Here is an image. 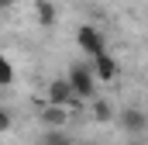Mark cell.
<instances>
[{
	"label": "cell",
	"instance_id": "obj_9",
	"mask_svg": "<svg viewBox=\"0 0 148 145\" xmlns=\"http://www.w3.org/2000/svg\"><path fill=\"white\" fill-rule=\"evenodd\" d=\"M10 83H14V66H10V59L0 55V86H10Z\"/></svg>",
	"mask_w": 148,
	"mask_h": 145
},
{
	"label": "cell",
	"instance_id": "obj_1",
	"mask_svg": "<svg viewBox=\"0 0 148 145\" xmlns=\"http://www.w3.org/2000/svg\"><path fill=\"white\" fill-rule=\"evenodd\" d=\"M45 104H55V107H76V104H79V93L73 90L69 76H59V79L48 83V90H45Z\"/></svg>",
	"mask_w": 148,
	"mask_h": 145
},
{
	"label": "cell",
	"instance_id": "obj_10",
	"mask_svg": "<svg viewBox=\"0 0 148 145\" xmlns=\"http://www.w3.org/2000/svg\"><path fill=\"white\" fill-rule=\"evenodd\" d=\"M93 114H97V121H107V117H110V104L93 97Z\"/></svg>",
	"mask_w": 148,
	"mask_h": 145
},
{
	"label": "cell",
	"instance_id": "obj_11",
	"mask_svg": "<svg viewBox=\"0 0 148 145\" xmlns=\"http://www.w3.org/2000/svg\"><path fill=\"white\" fill-rule=\"evenodd\" d=\"M10 128H14V117H10V110H3V107H0V135H7Z\"/></svg>",
	"mask_w": 148,
	"mask_h": 145
},
{
	"label": "cell",
	"instance_id": "obj_3",
	"mask_svg": "<svg viewBox=\"0 0 148 145\" xmlns=\"http://www.w3.org/2000/svg\"><path fill=\"white\" fill-rule=\"evenodd\" d=\"M76 45L93 59V55H100V52H107V41H103V35L93 28V24H79V31H76Z\"/></svg>",
	"mask_w": 148,
	"mask_h": 145
},
{
	"label": "cell",
	"instance_id": "obj_8",
	"mask_svg": "<svg viewBox=\"0 0 148 145\" xmlns=\"http://www.w3.org/2000/svg\"><path fill=\"white\" fill-rule=\"evenodd\" d=\"M35 14H38V21H41L45 28H52V24H55V7H52L48 0H38V3H35Z\"/></svg>",
	"mask_w": 148,
	"mask_h": 145
},
{
	"label": "cell",
	"instance_id": "obj_4",
	"mask_svg": "<svg viewBox=\"0 0 148 145\" xmlns=\"http://www.w3.org/2000/svg\"><path fill=\"white\" fill-rule=\"evenodd\" d=\"M90 69H93V76H97V83H114L117 72H121V62L114 59L110 52H100V55H93Z\"/></svg>",
	"mask_w": 148,
	"mask_h": 145
},
{
	"label": "cell",
	"instance_id": "obj_6",
	"mask_svg": "<svg viewBox=\"0 0 148 145\" xmlns=\"http://www.w3.org/2000/svg\"><path fill=\"white\" fill-rule=\"evenodd\" d=\"M41 117H45L48 128H59V124L69 121V107H55V104H45L41 100Z\"/></svg>",
	"mask_w": 148,
	"mask_h": 145
},
{
	"label": "cell",
	"instance_id": "obj_12",
	"mask_svg": "<svg viewBox=\"0 0 148 145\" xmlns=\"http://www.w3.org/2000/svg\"><path fill=\"white\" fill-rule=\"evenodd\" d=\"M7 3H14V0H0V7H7Z\"/></svg>",
	"mask_w": 148,
	"mask_h": 145
},
{
	"label": "cell",
	"instance_id": "obj_7",
	"mask_svg": "<svg viewBox=\"0 0 148 145\" xmlns=\"http://www.w3.org/2000/svg\"><path fill=\"white\" fill-rule=\"evenodd\" d=\"M38 145H73V142H69L66 131H59V128H45L41 138H38Z\"/></svg>",
	"mask_w": 148,
	"mask_h": 145
},
{
	"label": "cell",
	"instance_id": "obj_13",
	"mask_svg": "<svg viewBox=\"0 0 148 145\" xmlns=\"http://www.w3.org/2000/svg\"><path fill=\"white\" fill-rule=\"evenodd\" d=\"M138 145H141V142H138Z\"/></svg>",
	"mask_w": 148,
	"mask_h": 145
},
{
	"label": "cell",
	"instance_id": "obj_5",
	"mask_svg": "<svg viewBox=\"0 0 148 145\" xmlns=\"http://www.w3.org/2000/svg\"><path fill=\"white\" fill-rule=\"evenodd\" d=\"M121 128L127 135H141V131H148V114L138 107H124L121 110Z\"/></svg>",
	"mask_w": 148,
	"mask_h": 145
},
{
	"label": "cell",
	"instance_id": "obj_2",
	"mask_svg": "<svg viewBox=\"0 0 148 145\" xmlns=\"http://www.w3.org/2000/svg\"><path fill=\"white\" fill-rule=\"evenodd\" d=\"M69 83H73V90L79 93V100H93L97 76H93L90 66H73V69H69Z\"/></svg>",
	"mask_w": 148,
	"mask_h": 145
}]
</instances>
